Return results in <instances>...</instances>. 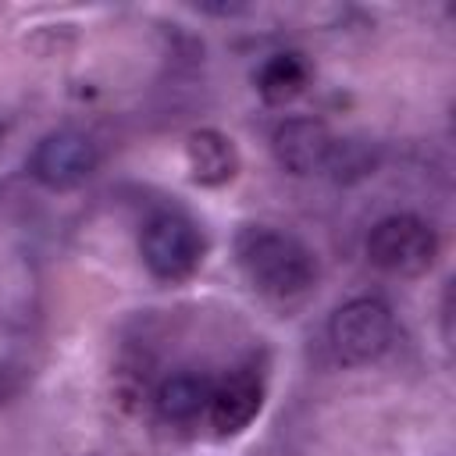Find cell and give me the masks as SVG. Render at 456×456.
Returning a JSON list of instances; mask_svg holds the SVG:
<instances>
[{
    "label": "cell",
    "mask_w": 456,
    "mask_h": 456,
    "mask_svg": "<svg viewBox=\"0 0 456 456\" xmlns=\"http://www.w3.org/2000/svg\"><path fill=\"white\" fill-rule=\"evenodd\" d=\"M367 256L374 267L413 278L424 274L438 256V235L435 228L417 214H388L381 217L367 235Z\"/></svg>",
    "instance_id": "277c9868"
},
{
    "label": "cell",
    "mask_w": 456,
    "mask_h": 456,
    "mask_svg": "<svg viewBox=\"0 0 456 456\" xmlns=\"http://www.w3.org/2000/svg\"><path fill=\"white\" fill-rule=\"evenodd\" d=\"M331 146H335V135L328 132V125L321 118H306V114L285 118L271 135L278 167L296 178H310V175L324 171Z\"/></svg>",
    "instance_id": "8992f818"
},
{
    "label": "cell",
    "mask_w": 456,
    "mask_h": 456,
    "mask_svg": "<svg viewBox=\"0 0 456 456\" xmlns=\"http://www.w3.org/2000/svg\"><path fill=\"white\" fill-rule=\"evenodd\" d=\"M235 260L246 281L271 299H296L317 281V260L310 246L267 224H249L235 235Z\"/></svg>",
    "instance_id": "6da1fadb"
},
{
    "label": "cell",
    "mask_w": 456,
    "mask_h": 456,
    "mask_svg": "<svg viewBox=\"0 0 456 456\" xmlns=\"http://www.w3.org/2000/svg\"><path fill=\"white\" fill-rule=\"evenodd\" d=\"M260 410H264V381L253 370L228 374L210 388V399H207V420L214 424L217 435L246 431Z\"/></svg>",
    "instance_id": "52a82bcc"
},
{
    "label": "cell",
    "mask_w": 456,
    "mask_h": 456,
    "mask_svg": "<svg viewBox=\"0 0 456 456\" xmlns=\"http://www.w3.org/2000/svg\"><path fill=\"white\" fill-rule=\"evenodd\" d=\"M203 232L196 228L192 217L178 214V210H157L146 224H142V239H139V253L146 271L157 281H185L196 274L200 260H203Z\"/></svg>",
    "instance_id": "7a4b0ae2"
},
{
    "label": "cell",
    "mask_w": 456,
    "mask_h": 456,
    "mask_svg": "<svg viewBox=\"0 0 456 456\" xmlns=\"http://www.w3.org/2000/svg\"><path fill=\"white\" fill-rule=\"evenodd\" d=\"M392 338H395V317H392L388 303H381L374 296L342 303L328 321V342H331L335 356L349 367L374 363L378 356L388 353Z\"/></svg>",
    "instance_id": "3957f363"
},
{
    "label": "cell",
    "mask_w": 456,
    "mask_h": 456,
    "mask_svg": "<svg viewBox=\"0 0 456 456\" xmlns=\"http://www.w3.org/2000/svg\"><path fill=\"white\" fill-rule=\"evenodd\" d=\"M370 167H374V157L367 153L363 142H353V139H346V142L335 139V146H331V153H328V164H324V171H331L338 182L363 178Z\"/></svg>",
    "instance_id": "8fae6325"
},
{
    "label": "cell",
    "mask_w": 456,
    "mask_h": 456,
    "mask_svg": "<svg viewBox=\"0 0 456 456\" xmlns=\"http://www.w3.org/2000/svg\"><path fill=\"white\" fill-rule=\"evenodd\" d=\"M0 139H4V128H0Z\"/></svg>",
    "instance_id": "7c38bea8"
},
{
    "label": "cell",
    "mask_w": 456,
    "mask_h": 456,
    "mask_svg": "<svg viewBox=\"0 0 456 456\" xmlns=\"http://www.w3.org/2000/svg\"><path fill=\"white\" fill-rule=\"evenodd\" d=\"M210 381L203 374H171L153 388V406L160 410L164 420H192L200 413H207V399H210Z\"/></svg>",
    "instance_id": "30bf717a"
},
{
    "label": "cell",
    "mask_w": 456,
    "mask_h": 456,
    "mask_svg": "<svg viewBox=\"0 0 456 456\" xmlns=\"http://www.w3.org/2000/svg\"><path fill=\"white\" fill-rule=\"evenodd\" d=\"M96 164H100L96 142L75 128H61L36 142V150L28 157V175L46 189L64 192V189H75L86 178H93Z\"/></svg>",
    "instance_id": "5b68a950"
},
{
    "label": "cell",
    "mask_w": 456,
    "mask_h": 456,
    "mask_svg": "<svg viewBox=\"0 0 456 456\" xmlns=\"http://www.w3.org/2000/svg\"><path fill=\"white\" fill-rule=\"evenodd\" d=\"M253 82H256V93H260L264 103L285 107V103H292L296 96L306 93V86H310V61L299 50H278V53L264 57V64L256 68Z\"/></svg>",
    "instance_id": "9c48e42d"
},
{
    "label": "cell",
    "mask_w": 456,
    "mask_h": 456,
    "mask_svg": "<svg viewBox=\"0 0 456 456\" xmlns=\"http://www.w3.org/2000/svg\"><path fill=\"white\" fill-rule=\"evenodd\" d=\"M185 167L196 185L217 189L239 175V150L217 128H196L185 135Z\"/></svg>",
    "instance_id": "ba28073f"
}]
</instances>
